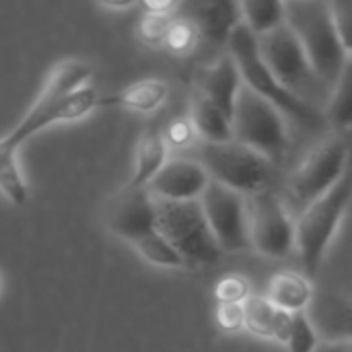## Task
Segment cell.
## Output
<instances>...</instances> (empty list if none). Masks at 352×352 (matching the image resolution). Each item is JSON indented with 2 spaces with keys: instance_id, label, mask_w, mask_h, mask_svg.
Segmentation results:
<instances>
[{
  "instance_id": "6da1fadb",
  "label": "cell",
  "mask_w": 352,
  "mask_h": 352,
  "mask_svg": "<svg viewBox=\"0 0 352 352\" xmlns=\"http://www.w3.org/2000/svg\"><path fill=\"white\" fill-rule=\"evenodd\" d=\"M285 19L303 45L316 76L328 91H332L349 62V56L340 43L330 2L289 0L285 2Z\"/></svg>"
},
{
  "instance_id": "7a4b0ae2",
  "label": "cell",
  "mask_w": 352,
  "mask_h": 352,
  "mask_svg": "<svg viewBox=\"0 0 352 352\" xmlns=\"http://www.w3.org/2000/svg\"><path fill=\"white\" fill-rule=\"evenodd\" d=\"M352 202V165L344 177L320 200L311 202L295 223V243L307 278H316L346 208Z\"/></svg>"
},
{
  "instance_id": "3957f363",
  "label": "cell",
  "mask_w": 352,
  "mask_h": 352,
  "mask_svg": "<svg viewBox=\"0 0 352 352\" xmlns=\"http://www.w3.org/2000/svg\"><path fill=\"white\" fill-rule=\"evenodd\" d=\"M229 54L233 56V60L239 68L243 85L250 87L256 95L270 101L283 116H287L303 126H316L322 122L320 113L307 101H303L297 95H293L291 91H287L274 78V74L268 70V66L264 64V60L260 56L258 37L243 23L237 25V29L233 31V35L229 39Z\"/></svg>"
},
{
  "instance_id": "277c9868",
  "label": "cell",
  "mask_w": 352,
  "mask_h": 352,
  "mask_svg": "<svg viewBox=\"0 0 352 352\" xmlns=\"http://www.w3.org/2000/svg\"><path fill=\"white\" fill-rule=\"evenodd\" d=\"M157 231L179 252L188 268L212 266L223 250L217 243L200 200L167 202L157 200Z\"/></svg>"
},
{
  "instance_id": "5b68a950",
  "label": "cell",
  "mask_w": 352,
  "mask_h": 352,
  "mask_svg": "<svg viewBox=\"0 0 352 352\" xmlns=\"http://www.w3.org/2000/svg\"><path fill=\"white\" fill-rule=\"evenodd\" d=\"M200 165L212 182L239 192L241 196H256L272 190L274 161L252 151L235 140L223 144L204 142L200 151Z\"/></svg>"
},
{
  "instance_id": "8992f818",
  "label": "cell",
  "mask_w": 352,
  "mask_h": 352,
  "mask_svg": "<svg viewBox=\"0 0 352 352\" xmlns=\"http://www.w3.org/2000/svg\"><path fill=\"white\" fill-rule=\"evenodd\" d=\"M233 140L258 151L270 161L280 159L289 146L283 113L250 87H241L233 111Z\"/></svg>"
},
{
  "instance_id": "52a82bcc",
  "label": "cell",
  "mask_w": 352,
  "mask_h": 352,
  "mask_svg": "<svg viewBox=\"0 0 352 352\" xmlns=\"http://www.w3.org/2000/svg\"><path fill=\"white\" fill-rule=\"evenodd\" d=\"M258 47L264 64L274 74V78L299 99L305 101L320 91H328L324 82L316 76L303 45L287 23L276 31L258 37Z\"/></svg>"
},
{
  "instance_id": "ba28073f",
  "label": "cell",
  "mask_w": 352,
  "mask_h": 352,
  "mask_svg": "<svg viewBox=\"0 0 352 352\" xmlns=\"http://www.w3.org/2000/svg\"><path fill=\"white\" fill-rule=\"evenodd\" d=\"M352 165L351 142L336 134L314 148L291 177V196L305 208L326 196Z\"/></svg>"
},
{
  "instance_id": "9c48e42d",
  "label": "cell",
  "mask_w": 352,
  "mask_h": 352,
  "mask_svg": "<svg viewBox=\"0 0 352 352\" xmlns=\"http://www.w3.org/2000/svg\"><path fill=\"white\" fill-rule=\"evenodd\" d=\"M200 204L223 254L252 250L250 206L245 202V196L217 182H210L200 198Z\"/></svg>"
},
{
  "instance_id": "30bf717a",
  "label": "cell",
  "mask_w": 352,
  "mask_h": 352,
  "mask_svg": "<svg viewBox=\"0 0 352 352\" xmlns=\"http://www.w3.org/2000/svg\"><path fill=\"white\" fill-rule=\"evenodd\" d=\"M250 206V239L252 248L268 258H287L295 243V223L283 200L272 192L252 196Z\"/></svg>"
},
{
  "instance_id": "8fae6325",
  "label": "cell",
  "mask_w": 352,
  "mask_h": 352,
  "mask_svg": "<svg viewBox=\"0 0 352 352\" xmlns=\"http://www.w3.org/2000/svg\"><path fill=\"white\" fill-rule=\"evenodd\" d=\"M103 225L107 231L130 243L157 231V204L146 188L126 184L103 206Z\"/></svg>"
},
{
  "instance_id": "7c38bea8",
  "label": "cell",
  "mask_w": 352,
  "mask_h": 352,
  "mask_svg": "<svg viewBox=\"0 0 352 352\" xmlns=\"http://www.w3.org/2000/svg\"><path fill=\"white\" fill-rule=\"evenodd\" d=\"M210 175L192 159H169L163 169L146 186L153 198L167 202H190L200 200L210 186Z\"/></svg>"
},
{
  "instance_id": "4fadbf2b",
  "label": "cell",
  "mask_w": 352,
  "mask_h": 352,
  "mask_svg": "<svg viewBox=\"0 0 352 352\" xmlns=\"http://www.w3.org/2000/svg\"><path fill=\"white\" fill-rule=\"evenodd\" d=\"M194 82H196V91L202 97H206L212 105H217L233 122L235 101L243 87V80H241V74L233 56L225 54L217 58L212 64L202 66L196 72Z\"/></svg>"
},
{
  "instance_id": "5bb4252c",
  "label": "cell",
  "mask_w": 352,
  "mask_h": 352,
  "mask_svg": "<svg viewBox=\"0 0 352 352\" xmlns=\"http://www.w3.org/2000/svg\"><path fill=\"white\" fill-rule=\"evenodd\" d=\"M307 318L324 342L352 344V301L334 293H314Z\"/></svg>"
},
{
  "instance_id": "9a60e30c",
  "label": "cell",
  "mask_w": 352,
  "mask_h": 352,
  "mask_svg": "<svg viewBox=\"0 0 352 352\" xmlns=\"http://www.w3.org/2000/svg\"><path fill=\"white\" fill-rule=\"evenodd\" d=\"M192 23L196 25L198 33H202L208 41L217 45H229L233 31L241 23L239 2L214 0L194 4Z\"/></svg>"
},
{
  "instance_id": "2e32d148",
  "label": "cell",
  "mask_w": 352,
  "mask_h": 352,
  "mask_svg": "<svg viewBox=\"0 0 352 352\" xmlns=\"http://www.w3.org/2000/svg\"><path fill=\"white\" fill-rule=\"evenodd\" d=\"M190 124L204 142L208 144H223L233 140V122L229 116H225L217 105H212L206 97H202L198 91L192 95L190 103Z\"/></svg>"
},
{
  "instance_id": "e0dca14e",
  "label": "cell",
  "mask_w": 352,
  "mask_h": 352,
  "mask_svg": "<svg viewBox=\"0 0 352 352\" xmlns=\"http://www.w3.org/2000/svg\"><path fill=\"white\" fill-rule=\"evenodd\" d=\"M266 299L280 311L301 314L307 311L314 299V289L309 278L297 272H278L268 285Z\"/></svg>"
},
{
  "instance_id": "ac0fdd59",
  "label": "cell",
  "mask_w": 352,
  "mask_h": 352,
  "mask_svg": "<svg viewBox=\"0 0 352 352\" xmlns=\"http://www.w3.org/2000/svg\"><path fill=\"white\" fill-rule=\"evenodd\" d=\"M167 85L159 78H146L138 80L113 95L99 97L97 105L99 107H126L134 111H155L161 107L167 99Z\"/></svg>"
},
{
  "instance_id": "d6986e66",
  "label": "cell",
  "mask_w": 352,
  "mask_h": 352,
  "mask_svg": "<svg viewBox=\"0 0 352 352\" xmlns=\"http://www.w3.org/2000/svg\"><path fill=\"white\" fill-rule=\"evenodd\" d=\"M167 142L165 136L157 130H146L136 142V153H134V173L130 177V186L136 188H146L153 177L163 169V165L169 161L167 159Z\"/></svg>"
},
{
  "instance_id": "ffe728a7",
  "label": "cell",
  "mask_w": 352,
  "mask_h": 352,
  "mask_svg": "<svg viewBox=\"0 0 352 352\" xmlns=\"http://www.w3.org/2000/svg\"><path fill=\"white\" fill-rule=\"evenodd\" d=\"M241 23L256 35L262 37L266 33L276 31L287 23L285 19V2L278 0H248L239 2Z\"/></svg>"
},
{
  "instance_id": "44dd1931",
  "label": "cell",
  "mask_w": 352,
  "mask_h": 352,
  "mask_svg": "<svg viewBox=\"0 0 352 352\" xmlns=\"http://www.w3.org/2000/svg\"><path fill=\"white\" fill-rule=\"evenodd\" d=\"M326 118L330 124L342 132L352 130V60L349 58L338 82L330 91Z\"/></svg>"
},
{
  "instance_id": "7402d4cb",
  "label": "cell",
  "mask_w": 352,
  "mask_h": 352,
  "mask_svg": "<svg viewBox=\"0 0 352 352\" xmlns=\"http://www.w3.org/2000/svg\"><path fill=\"white\" fill-rule=\"evenodd\" d=\"M136 252L153 266H159V268H171V270H184L188 268L186 260L179 256V252L159 233H151L146 237H142L140 241L134 243Z\"/></svg>"
},
{
  "instance_id": "603a6c76",
  "label": "cell",
  "mask_w": 352,
  "mask_h": 352,
  "mask_svg": "<svg viewBox=\"0 0 352 352\" xmlns=\"http://www.w3.org/2000/svg\"><path fill=\"white\" fill-rule=\"evenodd\" d=\"M0 192L14 206H23L29 198L27 184L16 163V153H10L2 146H0Z\"/></svg>"
},
{
  "instance_id": "cb8c5ba5",
  "label": "cell",
  "mask_w": 352,
  "mask_h": 352,
  "mask_svg": "<svg viewBox=\"0 0 352 352\" xmlns=\"http://www.w3.org/2000/svg\"><path fill=\"white\" fill-rule=\"evenodd\" d=\"M243 309H245V328L260 338H272L278 309L266 299V295L264 297L252 295L243 303Z\"/></svg>"
},
{
  "instance_id": "d4e9b609",
  "label": "cell",
  "mask_w": 352,
  "mask_h": 352,
  "mask_svg": "<svg viewBox=\"0 0 352 352\" xmlns=\"http://www.w3.org/2000/svg\"><path fill=\"white\" fill-rule=\"evenodd\" d=\"M318 344H320V336H318L316 328L311 326L307 311L293 314L289 338L285 342L289 352H314L318 349Z\"/></svg>"
},
{
  "instance_id": "484cf974",
  "label": "cell",
  "mask_w": 352,
  "mask_h": 352,
  "mask_svg": "<svg viewBox=\"0 0 352 352\" xmlns=\"http://www.w3.org/2000/svg\"><path fill=\"white\" fill-rule=\"evenodd\" d=\"M214 297L219 299V303H241L243 305L252 297L250 283L241 274H227L219 280V285L214 289Z\"/></svg>"
},
{
  "instance_id": "4316f807",
  "label": "cell",
  "mask_w": 352,
  "mask_h": 352,
  "mask_svg": "<svg viewBox=\"0 0 352 352\" xmlns=\"http://www.w3.org/2000/svg\"><path fill=\"white\" fill-rule=\"evenodd\" d=\"M198 29L192 21H171V27L167 31V37H165V43L169 50L173 52H190L196 41H198Z\"/></svg>"
},
{
  "instance_id": "83f0119b",
  "label": "cell",
  "mask_w": 352,
  "mask_h": 352,
  "mask_svg": "<svg viewBox=\"0 0 352 352\" xmlns=\"http://www.w3.org/2000/svg\"><path fill=\"white\" fill-rule=\"evenodd\" d=\"M330 6H332V16L336 23L340 43H342L346 56L352 60V0L330 2Z\"/></svg>"
},
{
  "instance_id": "f1b7e54d",
  "label": "cell",
  "mask_w": 352,
  "mask_h": 352,
  "mask_svg": "<svg viewBox=\"0 0 352 352\" xmlns=\"http://www.w3.org/2000/svg\"><path fill=\"white\" fill-rule=\"evenodd\" d=\"M171 27V16L167 14H155V12H144L140 21V37L146 43H165L167 31Z\"/></svg>"
},
{
  "instance_id": "f546056e",
  "label": "cell",
  "mask_w": 352,
  "mask_h": 352,
  "mask_svg": "<svg viewBox=\"0 0 352 352\" xmlns=\"http://www.w3.org/2000/svg\"><path fill=\"white\" fill-rule=\"evenodd\" d=\"M217 322L227 332H239L245 328V309L241 303H219Z\"/></svg>"
},
{
  "instance_id": "4dcf8cb0",
  "label": "cell",
  "mask_w": 352,
  "mask_h": 352,
  "mask_svg": "<svg viewBox=\"0 0 352 352\" xmlns=\"http://www.w3.org/2000/svg\"><path fill=\"white\" fill-rule=\"evenodd\" d=\"M167 146H175V148H184L188 144H192L196 132L190 124V120H175L167 126V132L163 134Z\"/></svg>"
},
{
  "instance_id": "1f68e13d",
  "label": "cell",
  "mask_w": 352,
  "mask_h": 352,
  "mask_svg": "<svg viewBox=\"0 0 352 352\" xmlns=\"http://www.w3.org/2000/svg\"><path fill=\"white\" fill-rule=\"evenodd\" d=\"M291 322H293V314H287V311H280L278 309V316H276V322H274V334H272V340L276 342H287L289 338V330H291Z\"/></svg>"
},
{
  "instance_id": "d6a6232c",
  "label": "cell",
  "mask_w": 352,
  "mask_h": 352,
  "mask_svg": "<svg viewBox=\"0 0 352 352\" xmlns=\"http://www.w3.org/2000/svg\"><path fill=\"white\" fill-rule=\"evenodd\" d=\"M144 10L146 12H155V14L171 16V12L175 10V2H144Z\"/></svg>"
},
{
  "instance_id": "836d02e7",
  "label": "cell",
  "mask_w": 352,
  "mask_h": 352,
  "mask_svg": "<svg viewBox=\"0 0 352 352\" xmlns=\"http://www.w3.org/2000/svg\"><path fill=\"white\" fill-rule=\"evenodd\" d=\"M314 352H352V344L349 342H322Z\"/></svg>"
}]
</instances>
